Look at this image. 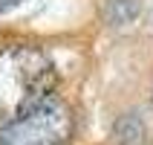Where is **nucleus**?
Returning <instances> with one entry per match:
<instances>
[{
	"label": "nucleus",
	"mask_w": 153,
	"mask_h": 145,
	"mask_svg": "<svg viewBox=\"0 0 153 145\" xmlns=\"http://www.w3.org/2000/svg\"><path fill=\"white\" fill-rule=\"evenodd\" d=\"M72 110L52 99L38 110L0 125V145H67L72 139Z\"/></svg>",
	"instance_id": "nucleus-2"
},
{
	"label": "nucleus",
	"mask_w": 153,
	"mask_h": 145,
	"mask_svg": "<svg viewBox=\"0 0 153 145\" xmlns=\"http://www.w3.org/2000/svg\"><path fill=\"white\" fill-rule=\"evenodd\" d=\"M20 3H26V0H0V15H6V12H12V9H17Z\"/></svg>",
	"instance_id": "nucleus-5"
},
{
	"label": "nucleus",
	"mask_w": 153,
	"mask_h": 145,
	"mask_svg": "<svg viewBox=\"0 0 153 145\" xmlns=\"http://www.w3.org/2000/svg\"><path fill=\"white\" fill-rule=\"evenodd\" d=\"M145 137V128L136 116H121L119 125H116V139L121 145H139V139Z\"/></svg>",
	"instance_id": "nucleus-4"
},
{
	"label": "nucleus",
	"mask_w": 153,
	"mask_h": 145,
	"mask_svg": "<svg viewBox=\"0 0 153 145\" xmlns=\"http://www.w3.org/2000/svg\"><path fill=\"white\" fill-rule=\"evenodd\" d=\"M58 70L41 47L15 44L0 52V125L52 102Z\"/></svg>",
	"instance_id": "nucleus-1"
},
{
	"label": "nucleus",
	"mask_w": 153,
	"mask_h": 145,
	"mask_svg": "<svg viewBox=\"0 0 153 145\" xmlns=\"http://www.w3.org/2000/svg\"><path fill=\"white\" fill-rule=\"evenodd\" d=\"M142 12L139 0H107L104 3V20L110 26H127L133 23Z\"/></svg>",
	"instance_id": "nucleus-3"
}]
</instances>
